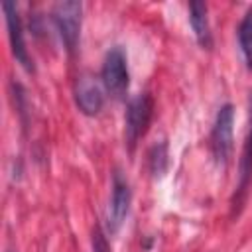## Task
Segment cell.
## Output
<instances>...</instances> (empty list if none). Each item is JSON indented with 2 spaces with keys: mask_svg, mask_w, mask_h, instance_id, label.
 Masks as SVG:
<instances>
[{
  "mask_svg": "<svg viewBox=\"0 0 252 252\" xmlns=\"http://www.w3.org/2000/svg\"><path fill=\"white\" fill-rule=\"evenodd\" d=\"M100 81L104 91L116 98L124 100L130 89V71H128V57L126 51L120 45H114L106 51L102 69H100Z\"/></svg>",
  "mask_w": 252,
  "mask_h": 252,
  "instance_id": "6da1fadb",
  "label": "cell"
},
{
  "mask_svg": "<svg viewBox=\"0 0 252 252\" xmlns=\"http://www.w3.org/2000/svg\"><path fill=\"white\" fill-rule=\"evenodd\" d=\"M152 116H154V100L148 93H142L128 102L124 116V142L130 154L134 152L140 138L148 132Z\"/></svg>",
  "mask_w": 252,
  "mask_h": 252,
  "instance_id": "7a4b0ae2",
  "label": "cell"
},
{
  "mask_svg": "<svg viewBox=\"0 0 252 252\" xmlns=\"http://www.w3.org/2000/svg\"><path fill=\"white\" fill-rule=\"evenodd\" d=\"M81 18H83V4L75 0L57 2L51 8V22L69 53H73L79 45L81 35Z\"/></svg>",
  "mask_w": 252,
  "mask_h": 252,
  "instance_id": "3957f363",
  "label": "cell"
},
{
  "mask_svg": "<svg viewBox=\"0 0 252 252\" xmlns=\"http://www.w3.org/2000/svg\"><path fill=\"white\" fill-rule=\"evenodd\" d=\"M232 130H234V106L226 102L219 108L211 130V154L220 167L228 163L232 154Z\"/></svg>",
  "mask_w": 252,
  "mask_h": 252,
  "instance_id": "277c9868",
  "label": "cell"
},
{
  "mask_svg": "<svg viewBox=\"0 0 252 252\" xmlns=\"http://www.w3.org/2000/svg\"><path fill=\"white\" fill-rule=\"evenodd\" d=\"M130 203H132V189L128 179L122 175L120 169H114L112 173V193H110V201H108V209H106V226L110 234H116L120 230V226L124 224L128 211H130Z\"/></svg>",
  "mask_w": 252,
  "mask_h": 252,
  "instance_id": "5b68a950",
  "label": "cell"
},
{
  "mask_svg": "<svg viewBox=\"0 0 252 252\" xmlns=\"http://www.w3.org/2000/svg\"><path fill=\"white\" fill-rule=\"evenodd\" d=\"M2 12H4V18H6L10 49H12V55H14L16 63H20L28 73H33L35 71V65H33V59H32V55H30V51L26 47L24 24H22V18H20V12H18L16 2L4 0L2 2Z\"/></svg>",
  "mask_w": 252,
  "mask_h": 252,
  "instance_id": "8992f818",
  "label": "cell"
},
{
  "mask_svg": "<svg viewBox=\"0 0 252 252\" xmlns=\"http://www.w3.org/2000/svg\"><path fill=\"white\" fill-rule=\"evenodd\" d=\"M250 183H252V93H250V124H248V134L244 140L242 156L238 161V185L232 195V217L240 215Z\"/></svg>",
  "mask_w": 252,
  "mask_h": 252,
  "instance_id": "52a82bcc",
  "label": "cell"
},
{
  "mask_svg": "<svg viewBox=\"0 0 252 252\" xmlns=\"http://www.w3.org/2000/svg\"><path fill=\"white\" fill-rule=\"evenodd\" d=\"M75 102L85 116L98 114L104 104V93H102L100 83L91 75L79 77L75 85Z\"/></svg>",
  "mask_w": 252,
  "mask_h": 252,
  "instance_id": "ba28073f",
  "label": "cell"
},
{
  "mask_svg": "<svg viewBox=\"0 0 252 252\" xmlns=\"http://www.w3.org/2000/svg\"><path fill=\"white\" fill-rule=\"evenodd\" d=\"M189 22L195 33L197 43L203 49L213 47V33L209 26V16H207V4L205 2H191L189 4Z\"/></svg>",
  "mask_w": 252,
  "mask_h": 252,
  "instance_id": "9c48e42d",
  "label": "cell"
},
{
  "mask_svg": "<svg viewBox=\"0 0 252 252\" xmlns=\"http://www.w3.org/2000/svg\"><path fill=\"white\" fill-rule=\"evenodd\" d=\"M236 35H238V45H240L244 63L248 71H252V8H248L246 14L242 16Z\"/></svg>",
  "mask_w": 252,
  "mask_h": 252,
  "instance_id": "30bf717a",
  "label": "cell"
},
{
  "mask_svg": "<svg viewBox=\"0 0 252 252\" xmlns=\"http://www.w3.org/2000/svg\"><path fill=\"white\" fill-rule=\"evenodd\" d=\"M148 163H150V171L154 175H163V171L167 167V144L165 142H161V144L152 148Z\"/></svg>",
  "mask_w": 252,
  "mask_h": 252,
  "instance_id": "8fae6325",
  "label": "cell"
},
{
  "mask_svg": "<svg viewBox=\"0 0 252 252\" xmlns=\"http://www.w3.org/2000/svg\"><path fill=\"white\" fill-rule=\"evenodd\" d=\"M93 252H112L110 244L106 240V234L102 232V228L98 224H94V228H93Z\"/></svg>",
  "mask_w": 252,
  "mask_h": 252,
  "instance_id": "7c38bea8",
  "label": "cell"
}]
</instances>
